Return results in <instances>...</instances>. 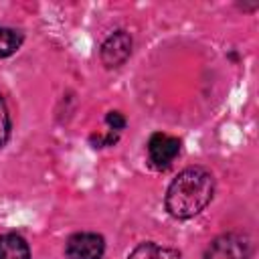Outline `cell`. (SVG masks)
I'll list each match as a JSON object with an SVG mask.
<instances>
[{
  "instance_id": "obj_10",
  "label": "cell",
  "mask_w": 259,
  "mask_h": 259,
  "mask_svg": "<svg viewBox=\"0 0 259 259\" xmlns=\"http://www.w3.org/2000/svg\"><path fill=\"white\" fill-rule=\"evenodd\" d=\"M105 123H107V127H109L111 132L121 134V130H125V125H127V119L123 117L121 111H107V115H105Z\"/></svg>"
},
{
  "instance_id": "obj_3",
  "label": "cell",
  "mask_w": 259,
  "mask_h": 259,
  "mask_svg": "<svg viewBox=\"0 0 259 259\" xmlns=\"http://www.w3.org/2000/svg\"><path fill=\"white\" fill-rule=\"evenodd\" d=\"M180 140L176 136L164 134V132H154L148 140L146 152H148V162L156 170H166L172 166V162L180 154Z\"/></svg>"
},
{
  "instance_id": "obj_2",
  "label": "cell",
  "mask_w": 259,
  "mask_h": 259,
  "mask_svg": "<svg viewBox=\"0 0 259 259\" xmlns=\"http://www.w3.org/2000/svg\"><path fill=\"white\" fill-rule=\"evenodd\" d=\"M251 241L241 233H223L214 237L206 251L204 259H249Z\"/></svg>"
},
{
  "instance_id": "obj_8",
  "label": "cell",
  "mask_w": 259,
  "mask_h": 259,
  "mask_svg": "<svg viewBox=\"0 0 259 259\" xmlns=\"http://www.w3.org/2000/svg\"><path fill=\"white\" fill-rule=\"evenodd\" d=\"M24 42V34L12 26H0V59L12 57Z\"/></svg>"
},
{
  "instance_id": "obj_5",
  "label": "cell",
  "mask_w": 259,
  "mask_h": 259,
  "mask_svg": "<svg viewBox=\"0 0 259 259\" xmlns=\"http://www.w3.org/2000/svg\"><path fill=\"white\" fill-rule=\"evenodd\" d=\"M103 255H105V239L99 233L79 231L65 241L67 259H103Z\"/></svg>"
},
{
  "instance_id": "obj_1",
  "label": "cell",
  "mask_w": 259,
  "mask_h": 259,
  "mask_svg": "<svg viewBox=\"0 0 259 259\" xmlns=\"http://www.w3.org/2000/svg\"><path fill=\"white\" fill-rule=\"evenodd\" d=\"M214 196V176L202 166H188L168 184L164 206L178 221L200 214Z\"/></svg>"
},
{
  "instance_id": "obj_9",
  "label": "cell",
  "mask_w": 259,
  "mask_h": 259,
  "mask_svg": "<svg viewBox=\"0 0 259 259\" xmlns=\"http://www.w3.org/2000/svg\"><path fill=\"white\" fill-rule=\"evenodd\" d=\"M10 130H12V121H10V113L6 107V101L0 93V148L6 146V142L10 140Z\"/></svg>"
},
{
  "instance_id": "obj_6",
  "label": "cell",
  "mask_w": 259,
  "mask_h": 259,
  "mask_svg": "<svg viewBox=\"0 0 259 259\" xmlns=\"http://www.w3.org/2000/svg\"><path fill=\"white\" fill-rule=\"evenodd\" d=\"M127 259H182V257L180 251L174 247H166L154 241H144L130 251Z\"/></svg>"
},
{
  "instance_id": "obj_4",
  "label": "cell",
  "mask_w": 259,
  "mask_h": 259,
  "mask_svg": "<svg viewBox=\"0 0 259 259\" xmlns=\"http://www.w3.org/2000/svg\"><path fill=\"white\" fill-rule=\"evenodd\" d=\"M132 49H134L132 34L127 30H121V28L119 30H113L111 34L105 36V40L99 47L101 65L105 69H117V67H121L130 59Z\"/></svg>"
},
{
  "instance_id": "obj_7",
  "label": "cell",
  "mask_w": 259,
  "mask_h": 259,
  "mask_svg": "<svg viewBox=\"0 0 259 259\" xmlns=\"http://www.w3.org/2000/svg\"><path fill=\"white\" fill-rule=\"evenodd\" d=\"M0 259H30V247L18 233L0 235Z\"/></svg>"
},
{
  "instance_id": "obj_11",
  "label": "cell",
  "mask_w": 259,
  "mask_h": 259,
  "mask_svg": "<svg viewBox=\"0 0 259 259\" xmlns=\"http://www.w3.org/2000/svg\"><path fill=\"white\" fill-rule=\"evenodd\" d=\"M89 140H91V144H93L95 148H107V146H113V144L119 140V134L109 130L107 134H97V136L93 134Z\"/></svg>"
}]
</instances>
